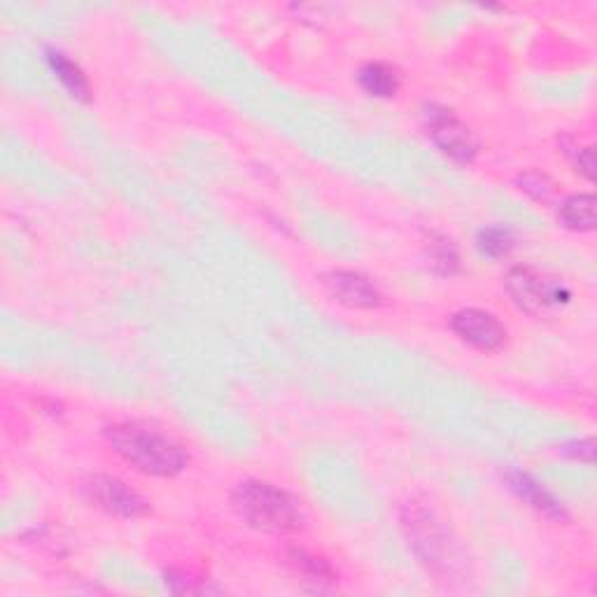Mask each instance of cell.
Wrapping results in <instances>:
<instances>
[{
  "mask_svg": "<svg viewBox=\"0 0 597 597\" xmlns=\"http://www.w3.org/2000/svg\"><path fill=\"white\" fill-rule=\"evenodd\" d=\"M112 451L119 458L136 467L138 472L150 476H175L187 467L189 455L180 444L168 439L152 427L136 423H119L105 430Z\"/></svg>",
  "mask_w": 597,
  "mask_h": 597,
  "instance_id": "1",
  "label": "cell"
},
{
  "mask_svg": "<svg viewBox=\"0 0 597 597\" xmlns=\"http://www.w3.org/2000/svg\"><path fill=\"white\" fill-rule=\"evenodd\" d=\"M234 509L250 528L269 535H292L304 528V511L283 488L266 481H243L231 495Z\"/></svg>",
  "mask_w": 597,
  "mask_h": 597,
  "instance_id": "2",
  "label": "cell"
},
{
  "mask_svg": "<svg viewBox=\"0 0 597 597\" xmlns=\"http://www.w3.org/2000/svg\"><path fill=\"white\" fill-rule=\"evenodd\" d=\"M507 292L516 301L518 308L535 318H546V315L560 311L570 304L572 292L563 280L546 278L528 266H516L507 276Z\"/></svg>",
  "mask_w": 597,
  "mask_h": 597,
  "instance_id": "3",
  "label": "cell"
},
{
  "mask_svg": "<svg viewBox=\"0 0 597 597\" xmlns=\"http://www.w3.org/2000/svg\"><path fill=\"white\" fill-rule=\"evenodd\" d=\"M404 525L409 530V539L413 549L423 563L432 565L434 570H453L455 565V546L448 537L446 525L434 516V511L423 507H409L404 516Z\"/></svg>",
  "mask_w": 597,
  "mask_h": 597,
  "instance_id": "4",
  "label": "cell"
},
{
  "mask_svg": "<svg viewBox=\"0 0 597 597\" xmlns=\"http://www.w3.org/2000/svg\"><path fill=\"white\" fill-rule=\"evenodd\" d=\"M427 133H430L434 143L444 150L448 157H453L460 164H469L474 161L476 152H479V140L472 133V129L462 122V119L441 105H427L425 110Z\"/></svg>",
  "mask_w": 597,
  "mask_h": 597,
  "instance_id": "5",
  "label": "cell"
},
{
  "mask_svg": "<svg viewBox=\"0 0 597 597\" xmlns=\"http://www.w3.org/2000/svg\"><path fill=\"white\" fill-rule=\"evenodd\" d=\"M84 495L98 509L119 518H138L147 514V509H150L136 490H131L124 481L115 479V476H91V479L84 481Z\"/></svg>",
  "mask_w": 597,
  "mask_h": 597,
  "instance_id": "6",
  "label": "cell"
},
{
  "mask_svg": "<svg viewBox=\"0 0 597 597\" xmlns=\"http://www.w3.org/2000/svg\"><path fill=\"white\" fill-rule=\"evenodd\" d=\"M451 327L462 341L481 350H497L507 341V329L502 322L493 313L481 311V308H467V311L455 313Z\"/></svg>",
  "mask_w": 597,
  "mask_h": 597,
  "instance_id": "7",
  "label": "cell"
},
{
  "mask_svg": "<svg viewBox=\"0 0 597 597\" xmlns=\"http://www.w3.org/2000/svg\"><path fill=\"white\" fill-rule=\"evenodd\" d=\"M325 287L336 301L350 308H376L381 304L378 287L369 278H364L362 273L332 271L325 276Z\"/></svg>",
  "mask_w": 597,
  "mask_h": 597,
  "instance_id": "8",
  "label": "cell"
},
{
  "mask_svg": "<svg viewBox=\"0 0 597 597\" xmlns=\"http://www.w3.org/2000/svg\"><path fill=\"white\" fill-rule=\"evenodd\" d=\"M509 483H511V488H514L525 502L532 504V507L539 511V514H544L549 518H556V521H563V518H567L565 509L560 507V504L551 497V493H546V490L539 486V483L532 479V476H528L525 472H511L509 474Z\"/></svg>",
  "mask_w": 597,
  "mask_h": 597,
  "instance_id": "9",
  "label": "cell"
},
{
  "mask_svg": "<svg viewBox=\"0 0 597 597\" xmlns=\"http://www.w3.org/2000/svg\"><path fill=\"white\" fill-rule=\"evenodd\" d=\"M47 63L49 68L54 70V75L59 77L63 82V87H66L70 94L75 98H80V101H89V82L87 77L80 68H77V63H73L68 59L66 54L59 52V49H47Z\"/></svg>",
  "mask_w": 597,
  "mask_h": 597,
  "instance_id": "10",
  "label": "cell"
},
{
  "mask_svg": "<svg viewBox=\"0 0 597 597\" xmlns=\"http://www.w3.org/2000/svg\"><path fill=\"white\" fill-rule=\"evenodd\" d=\"M357 77H360L362 89L376 98H390L399 89L397 70L388 66V63H367Z\"/></svg>",
  "mask_w": 597,
  "mask_h": 597,
  "instance_id": "11",
  "label": "cell"
},
{
  "mask_svg": "<svg viewBox=\"0 0 597 597\" xmlns=\"http://www.w3.org/2000/svg\"><path fill=\"white\" fill-rule=\"evenodd\" d=\"M558 215L567 229L593 231L595 229V196L593 194L570 196V199L563 201Z\"/></svg>",
  "mask_w": 597,
  "mask_h": 597,
  "instance_id": "12",
  "label": "cell"
},
{
  "mask_svg": "<svg viewBox=\"0 0 597 597\" xmlns=\"http://www.w3.org/2000/svg\"><path fill=\"white\" fill-rule=\"evenodd\" d=\"M479 248L483 255L493 259L507 257L511 248H514V236H511V231L504 227H488L479 234Z\"/></svg>",
  "mask_w": 597,
  "mask_h": 597,
  "instance_id": "13",
  "label": "cell"
},
{
  "mask_svg": "<svg viewBox=\"0 0 597 597\" xmlns=\"http://www.w3.org/2000/svg\"><path fill=\"white\" fill-rule=\"evenodd\" d=\"M430 259L434 269L439 273H446V276H451V273L460 269L458 250H455V245L448 238H434L430 243Z\"/></svg>",
  "mask_w": 597,
  "mask_h": 597,
  "instance_id": "14",
  "label": "cell"
},
{
  "mask_svg": "<svg viewBox=\"0 0 597 597\" xmlns=\"http://www.w3.org/2000/svg\"><path fill=\"white\" fill-rule=\"evenodd\" d=\"M292 558L297 567H301L313 581H334V572L322 558L308 556L306 551H292Z\"/></svg>",
  "mask_w": 597,
  "mask_h": 597,
  "instance_id": "15",
  "label": "cell"
},
{
  "mask_svg": "<svg viewBox=\"0 0 597 597\" xmlns=\"http://www.w3.org/2000/svg\"><path fill=\"white\" fill-rule=\"evenodd\" d=\"M521 185L528 194L535 196L539 201H546L553 192V182L542 173H528L521 178Z\"/></svg>",
  "mask_w": 597,
  "mask_h": 597,
  "instance_id": "16",
  "label": "cell"
},
{
  "mask_svg": "<svg viewBox=\"0 0 597 597\" xmlns=\"http://www.w3.org/2000/svg\"><path fill=\"white\" fill-rule=\"evenodd\" d=\"M574 161H577V166L581 168V173H584L588 180L595 178L593 147H584V150H577V154H574Z\"/></svg>",
  "mask_w": 597,
  "mask_h": 597,
  "instance_id": "17",
  "label": "cell"
}]
</instances>
